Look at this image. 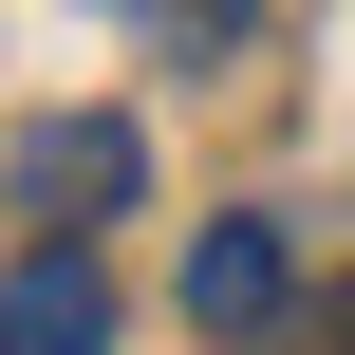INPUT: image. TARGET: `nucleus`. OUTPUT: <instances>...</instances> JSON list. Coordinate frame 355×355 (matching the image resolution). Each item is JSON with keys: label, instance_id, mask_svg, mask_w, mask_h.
Returning <instances> with one entry per match:
<instances>
[{"label": "nucleus", "instance_id": "1", "mask_svg": "<svg viewBox=\"0 0 355 355\" xmlns=\"http://www.w3.org/2000/svg\"><path fill=\"white\" fill-rule=\"evenodd\" d=\"M131 187H150V131H131V112H56V131H19V206H37V243H94Z\"/></svg>", "mask_w": 355, "mask_h": 355}, {"label": "nucleus", "instance_id": "2", "mask_svg": "<svg viewBox=\"0 0 355 355\" xmlns=\"http://www.w3.org/2000/svg\"><path fill=\"white\" fill-rule=\"evenodd\" d=\"M0 355H112V262L94 243H19L0 262Z\"/></svg>", "mask_w": 355, "mask_h": 355}, {"label": "nucleus", "instance_id": "3", "mask_svg": "<svg viewBox=\"0 0 355 355\" xmlns=\"http://www.w3.org/2000/svg\"><path fill=\"white\" fill-rule=\"evenodd\" d=\"M187 318H206V337H281V318H300V262H281V225H206V243H187Z\"/></svg>", "mask_w": 355, "mask_h": 355}, {"label": "nucleus", "instance_id": "4", "mask_svg": "<svg viewBox=\"0 0 355 355\" xmlns=\"http://www.w3.org/2000/svg\"><path fill=\"white\" fill-rule=\"evenodd\" d=\"M131 19H150V37H168V56H225V37H243V19H262V0H131Z\"/></svg>", "mask_w": 355, "mask_h": 355}, {"label": "nucleus", "instance_id": "5", "mask_svg": "<svg viewBox=\"0 0 355 355\" xmlns=\"http://www.w3.org/2000/svg\"><path fill=\"white\" fill-rule=\"evenodd\" d=\"M262 355H355V300H337V318H318V337H300V318H281V337H262Z\"/></svg>", "mask_w": 355, "mask_h": 355}]
</instances>
